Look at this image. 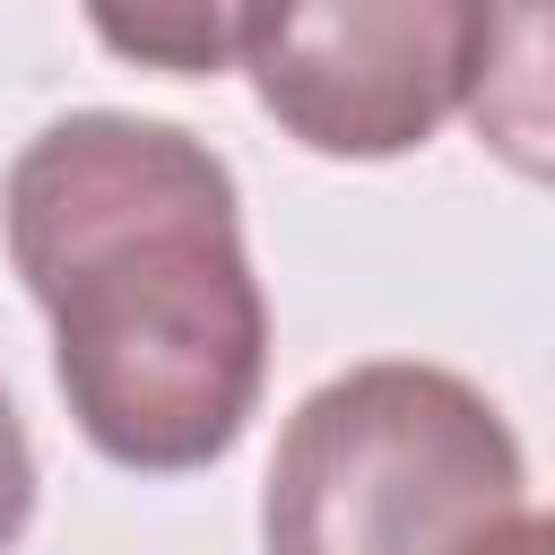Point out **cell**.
Instances as JSON below:
<instances>
[{
	"instance_id": "cell-6",
	"label": "cell",
	"mask_w": 555,
	"mask_h": 555,
	"mask_svg": "<svg viewBox=\"0 0 555 555\" xmlns=\"http://www.w3.org/2000/svg\"><path fill=\"white\" fill-rule=\"evenodd\" d=\"M468 555H555V529H546V512H512V520L486 529Z\"/></svg>"
},
{
	"instance_id": "cell-4",
	"label": "cell",
	"mask_w": 555,
	"mask_h": 555,
	"mask_svg": "<svg viewBox=\"0 0 555 555\" xmlns=\"http://www.w3.org/2000/svg\"><path fill=\"white\" fill-rule=\"evenodd\" d=\"M234 26H243V9H139V17H121V9H95V35L121 52V61H147V69H225L234 61Z\"/></svg>"
},
{
	"instance_id": "cell-1",
	"label": "cell",
	"mask_w": 555,
	"mask_h": 555,
	"mask_svg": "<svg viewBox=\"0 0 555 555\" xmlns=\"http://www.w3.org/2000/svg\"><path fill=\"white\" fill-rule=\"evenodd\" d=\"M0 225L52 312L69 425L147 477L225 460L269 382V304L225 156L182 121L69 113L17 147Z\"/></svg>"
},
{
	"instance_id": "cell-3",
	"label": "cell",
	"mask_w": 555,
	"mask_h": 555,
	"mask_svg": "<svg viewBox=\"0 0 555 555\" xmlns=\"http://www.w3.org/2000/svg\"><path fill=\"white\" fill-rule=\"evenodd\" d=\"M503 9L477 0H330V9H243L234 69L286 139L312 156H408L486 78Z\"/></svg>"
},
{
	"instance_id": "cell-2",
	"label": "cell",
	"mask_w": 555,
	"mask_h": 555,
	"mask_svg": "<svg viewBox=\"0 0 555 555\" xmlns=\"http://www.w3.org/2000/svg\"><path fill=\"white\" fill-rule=\"evenodd\" d=\"M529 512L503 408L442 364H347L278 434L260 486L269 555H468Z\"/></svg>"
},
{
	"instance_id": "cell-5",
	"label": "cell",
	"mask_w": 555,
	"mask_h": 555,
	"mask_svg": "<svg viewBox=\"0 0 555 555\" xmlns=\"http://www.w3.org/2000/svg\"><path fill=\"white\" fill-rule=\"evenodd\" d=\"M26 520H35V442H26V425L0 390V555L26 538Z\"/></svg>"
}]
</instances>
